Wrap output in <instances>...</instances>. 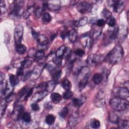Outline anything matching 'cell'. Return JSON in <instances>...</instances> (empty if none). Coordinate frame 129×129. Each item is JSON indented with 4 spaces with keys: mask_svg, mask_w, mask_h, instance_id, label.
Returning a JSON list of instances; mask_svg holds the SVG:
<instances>
[{
    "mask_svg": "<svg viewBox=\"0 0 129 129\" xmlns=\"http://www.w3.org/2000/svg\"><path fill=\"white\" fill-rule=\"evenodd\" d=\"M92 9V6L89 3L86 2H81L78 5V10L81 14H84L86 12L91 11Z\"/></svg>",
    "mask_w": 129,
    "mask_h": 129,
    "instance_id": "9",
    "label": "cell"
},
{
    "mask_svg": "<svg viewBox=\"0 0 129 129\" xmlns=\"http://www.w3.org/2000/svg\"><path fill=\"white\" fill-rule=\"evenodd\" d=\"M110 105L113 110L120 111L128 108V102L126 99L114 97L110 100Z\"/></svg>",
    "mask_w": 129,
    "mask_h": 129,
    "instance_id": "2",
    "label": "cell"
},
{
    "mask_svg": "<svg viewBox=\"0 0 129 129\" xmlns=\"http://www.w3.org/2000/svg\"><path fill=\"white\" fill-rule=\"evenodd\" d=\"M102 80L103 77L102 75L99 73H96L92 78V81L93 83L96 85L99 84L102 82Z\"/></svg>",
    "mask_w": 129,
    "mask_h": 129,
    "instance_id": "25",
    "label": "cell"
},
{
    "mask_svg": "<svg viewBox=\"0 0 129 129\" xmlns=\"http://www.w3.org/2000/svg\"><path fill=\"white\" fill-rule=\"evenodd\" d=\"M23 106L21 105H16L11 113V117L14 120H17L23 114Z\"/></svg>",
    "mask_w": 129,
    "mask_h": 129,
    "instance_id": "8",
    "label": "cell"
},
{
    "mask_svg": "<svg viewBox=\"0 0 129 129\" xmlns=\"http://www.w3.org/2000/svg\"><path fill=\"white\" fill-rule=\"evenodd\" d=\"M16 50L17 52L19 54H23L25 53L27 50L26 46L21 44L16 45Z\"/></svg>",
    "mask_w": 129,
    "mask_h": 129,
    "instance_id": "22",
    "label": "cell"
},
{
    "mask_svg": "<svg viewBox=\"0 0 129 129\" xmlns=\"http://www.w3.org/2000/svg\"><path fill=\"white\" fill-rule=\"evenodd\" d=\"M101 56L96 54H92L88 56L87 58V63L90 66H95L101 60Z\"/></svg>",
    "mask_w": 129,
    "mask_h": 129,
    "instance_id": "12",
    "label": "cell"
},
{
    "mask_svg": "<svg viewBox=\"0 0 129 129\" xmlns=\"http://www.w3.org/2000/svg\"><path fill=\"white\" fill-rule=\"evenodd\" d=\"M88 22V19L86 17H83L79 19V20L78 21H76L74 23V25L77 27H80V26H83L84 25H86L87 23Z\"/></svg>",
    "mask_w": 129,
    "mask_h": 129,
    "instance_id": "20",
    "label": "cell"
},
{
    "mask_svg": "<svg viewBox=\"0 0 129 129\" xmlns=\"http://www.w3.org/2000/svg\"><path fill=\"white\" fill-rule=\"evenodd\" d=\"M51 74L53 78V80L56 82L60 78L61 75V71L60 70L55 69Z\"/></svg>",
    "mask_w": 129,
    "mask_h": 129,
    "instance_id": "27",
    "label": "cell"
},
{
    "mask_svg": "<svg viewBox=\"0 0 129 129\" xmlns=\"http://www.w3.org/2000/svg\"><path fill=\"white\" fill-rule=\"evenodd\" d=\"M77 36H78L77 32L75 29H73L71 30H70L69 32L68 35L70 41L72 43L76 41L77 38Z\"/></svg>",
    "mask_w": 129,
    "mask_h": 129,
    "instance_id": "19",
    "label": "cell"
},
{
    "mask_svg": "<svg viewBox=\"0 0 129 129\" xmlns=\"http://www.w3.org/2000/svg\"><path fill=\"white\" fill-rule=\"evenodd\" d=\"M101 15L105 19H107V18L112 16V14L111 12L107 9H104L103 10L101 13Z\"/></svg>",
    "mask_w": 129,
    "mask_h": 129,
    "instance_id": "38",
    "label": "cell"
},
{
    "mask_svg": "<svg viewBox=\"0 0 129 129\" xmlns=\"http://www.w3.org/2000/svg\"><path fill=\"white\" fill-rule=\"evenodd\" d=\"M105 94L102 90H99L96 95L94 99V105L97 107H102L105 104Z\"/></svg>",
    "mask_w": 129,
    "mask_h": 129,
    "instance_id": "7",
    "label": "cell"
},
{
    "mask_svg": "<svg viewBox=\"0 0 129 129\" xmlns=\"http://www.w3.org/2000/svg\"><path fill=\"white\" fill-rule=\"evenodd\" d=\"M73 96V92L70 90H66L62 95V97L64 99L68 100L71 98Z\"/></svg>",
    "mask_w": 129,
    "mask_h": 129,
    "instance_id": "39",
    "label": "cell"
},
{
    "mask_svg": "<svg viewBox=\"0 0 129 129\" xmlns=\"http://www.w3.org/2000/svg\"><path fill=\"white\" fill-rule=\"evenodd\" d=\"M24 29L21 24L17 25L14 29V40L16 45L21 44Z\"/></svg>",
    "mask_w": 129,
    "mask_h": 129,
    "instance_id": "5",
    "label": "cell"
},
{
    "mask_svg": "<svg viewBox=\"0 0 129 129\" xmlns=\"http://www.w3.org/2000/svg\"><path fill=\"white\" fill-rule=\"evenodd\" d=\"M21 118L22 120L26 123H30L31 121V117L29 113L24 112L21 116Z\"/></svg>",
    "mask_w": 129,
    "mask_h": 129,
    "instance_id": "31",
    "label": "cell"
},
{
    "mask_svg": "<svg viewBox=\"0 0 129 129\" xmlns=\"http://www.w3.org/2000/svg\"><path fill=\"white\" fill-rule=\"evenodd\" d=\"M61 86L66 90H70L72 87L71 83L67 79H64L61 81Z\"/></svg>",
    "mask_w": 129,
    "mask_h": 129,
    "instance_id": "28",
    "label": "cell"
},
{
    "mask_svg": "<svg viewBox=\"0 0 129 129\" xmlns=\"http://www.w3.org/2000/svg\"><path fill=\"white\" fill-rule=\"evenodd\" d=\"M90 125L93 128H98L100 126V122L97 119L92 118L90 120Z\"/></svg>",
    "mask_w": 129,
    "mask_h": 129,
    "instance_id": "30",
    "label": "cell"
},
{
    "mask_svg": "<svg viewBox=\"0 0 129 129\" xmlns=\"http://www.w3.org/2000/svg\"><path fill=\"white\" fill-rule=\"evenodd\" d=\"M18 78L15 76L14 75H10V77H9V82H10V84L13 86L14 87V86H15L16 85H17L18 83Z\"/></svg>",
    "mask_w": 129,
    "mask_h": 129,
    "instance_id": "35",
    "label": "cell"
},
{
    "mask_svg": "<svg viewBox=\"0 0 129 129\" xmlns=\"http://www.w3.org/2000/svg\"><path fill=\"white\" fill-rule=\"evenodd\" d=\"M109 32L110 39L111 40H115L118 36V34L119 33V28L118 27H116Z\"/></svg>",
    "mask_w": 129,
    "mask_h": 129,
    "instance_id": "26",
    "label": "cell"
},
{
    "mask_svg": "<svg viewBox=\"0 0 129 129\" xmlns=\"http://www.w3.org/2000/svg\"><path fill=\"white\" fill-rule=\"evenodd\" d=\"M61 60H62V58L55 56L53 58L52 61L53 62L56 64V65H60L61 63Z\"/></svg>",
    "mask_w": 129,
    "mask_h": 129,
    "instance_id": "43",
    "label": "cell"
},
{
    "mask_svg": "<svg viewBox=\"0 0 129 129\" xmlns=\"http://www.w3.org/2000/svg\"><path fill=\"white\" fill-rule=\"evenodd\" d=\"M105 22L109 26L111 27H113L116 25V20L112 16L106 19Z\"/></svg>",
    "mask_w": 129,
    "mask_h": 129,
    "instance_id": "32",
    "label": "cell"
},
{
    "mask_svg": "<svg viewBox=\"0 0 129 129\" xmlns=\"http://www.w3.org/2000/svg\"><path fill=\"white\" fill-rule=\"evenodd\" d=\"M6 10V4L5 2L4 1H1V10L2 13H5Z\"/></svg>",
    "mask_w": 129,
    "mask_h": 129,
    "instance_id": "48",
    "label": "cell"
},
{
    "mask_svg": "<svg viewBox=\"0 0 129 129\" xmlns=\"http://www.w3.org/2000/svg\"><path fill=\"white\" fill-rule=\"evenodd\" d=\"M56 34L55 33H53V34L51 35V36H50V39H51V40L52 41V40L55 38V37H56Z\"/></svg>",
    "mask_w": 129,
    "mask_h": 129,
    "instance_id": "54",
    "label": "cell"
},
{
    "mask_svg": "<svg viewBox=\"0 0 129 129\" xmlns=\"http://www.w3.org/2000/svg\"><path fill=\"white\" fill-rule=\"evenodd\" d=\"M50 99L53 103L57 104L61 101L62 99V96L58 93H52L50 95Z\"/></svg>",
    "mask_w": 129,
    "mask_h": 129,
    "instance_id": "18",
    "label": "cell"
},
{
    "mask_svg": "<svg viewBox=\"0 0 129 129\" xmlns=\"http://www.w3.org/2000/svg\"><path fill=\"white\" fill-rule=\"evenodd\" d=\"M69 112V110L67 107H64L62 108V109L61 110V111L59 112V116L61 118H64L68 114Z\"/></svg>",
    "mask_w": 129,
    "mask_h": 129,
    "instance_id": "40",
    "label": "cell"
},
{
    "mask_svg": "<svg viewBox=\"0 0 129 129\" xmlns=\"http://www.w3.org/2000/svg\"><path fill=\"white\" fill-rule=\"evenodd\" d=\"M48 92L46 90L37 92L33 95L31 100L33 102H39L41 101L43 98H44L48 95Z\"/></svg>",
    "mask_w": 129,
    "mask_h": 129,
    "instance_id": "10",
    "label": "cell"
},
{
    "mask_svg": "<svg viewBox=\"0 0 129 129\" xmlns=\"http://www.w3.org/2000/svg\"><path fill=\"white\" fill-rule=\"evenodd\" d=\"M117 124H118V127L120 128L128 129L129 128V126H128L129 122H128V120L119 119Z\"/></svg>",
    "mask_w": 129,
    "mask_h": 129,
    "instance_id": "23",
    "label": "cell"
},
{
    "mask_svg": "<svg viewBox=\"0 0 129 129\" xmlns=\"http://www.w3.org/2000/svg\"><path fill=\"white\" fill-rule=\"evenodd\" d=\"M112 94L115 97L127 99L129 96L128 89L125 87H115L112 91Z\"/></svg>",
    "mask_w": 129,
    "mask_h": 129,
    "instance_id": "4",
    "label": "cell"
},
{
    "mask_svg": "<svg viewBox=\"0 0 129 129\" xmlns=\"http://www.w3.org/2000/svg\"><path fill=\"white\" fill-rule=\"evenodd\" d=\"M24 1H14L11 11L10 16L13 18H17L20 16L22 14V10L23 5Z\"/></svg>",
    "mask_w": 129,
    "mask_h": 129,
    "instance_id": "3",
    "label": "cell"
},
{
    "mask_svg": "<svg viewBox=\"0 0 129 129\" xmlns=\"http://www.w3.org/2000/svg\"><path fill=\"white\" fill-rule=\"evenodd\" d=\"M84 102L82 101V100L81 99H78L76 98H73L72 99V103L73 105L75 107H78L82 105Z\"/></svg>",
    "mask_w": 129,
    "mask_h": 129,
    "instance_id": "37",
    "label": "cell"
},
{
    "mask_svg": "<svg viewBox=\"0 0 129 129\" xmlns=\"http://www.w3.org/2000/svg\"><path fill=\"white\" fill-rule=\"evenodd\" d=\"M52 17L48 13H45L42 15V20L44 23H49L51 21Z\"/></svg>",
    "mask_w": 129,
    "mask_h": 129,
    "instance_id": "36",
    "label": "cell"
},
{
    "mask_svg": "<svg viewBox=\"0 0 129 129\" xmlns=\"http://www.w3.org/2000/svg\"><path fill=\"white\" fill-rule=\"evenodd\" d=\"M67 47L64 45H62L60 47H59L56 50L55 53V56L57 57L62 58L66 51Z\"/></svg>",
    "mask_w": 129,
    "mask_h": 129,
    "instance_id": "24",
    "label": "cell"
},
{
    "mask_svg": "<svg viewBox=\"0 0 129 129\" xmlns=\"http://www.w3.org/2000/svg\"><path fill=\"white\" fill-rule=\"evenodd\" d=\"M36 51L34 48H32L30 49L29 52V57H33L35 56V54L36 53Z\"/></svg>",
    "mask_w": 129,
    "mask_h": 129,
    "instance_id": "47",
    "label": "cell"
},
{
    "mask_svg": "<svg viewBox=\"0 0 129 129\" xmlns=\"http://www.w3.org/2000/svg\"><path fill=\"white\" fill-rule=\"evenodd\" d=\"M33 89L32 88H30V89H29V90L28 91V93H27L26 96L25 97L24 100H27V99L32 95V92H33Z\"/></svg>",
    "mask_w": 129,
    "mask_h": 129,
    "instance_id": "51",
    "label": "cell"
},
{
    "mask_svg": "<svg viewBox=\"0 0 129 129\" xmlns=\"http://www.w3.org/2000/svg\"><path fill=\"white\" fill-rule=\"evenodd\" d=\"M32 35L33 36V37H34L36 39V38L37 37V36L39 35V34L35 30H32Z\"/></svg>",
    "mask_w": 129,
    "mask_h": 129,
    "instance_id": "52",
    "label": "cell"
},
{
    "mask_svg": "<svg viewBox=\"0 0 129 129\" xmlns=\"http://www.w3.org/2000/svg\"><path fill=\"white\" fill-rule=\"evenodd\" d=\"M55 120V117L54 115L50 114L47 115L45 117V122L48 125H52L54 123Z\"/></svg>",
    "mask_w": 129,
    "mask_h": 129,
    "instance_id": "29",
    "label": "cell"
},
{
    "mask_svg": "<svg viewBox=\"0 0 129 129\" xmlns=\"http://www.w3.org/2000/svg\"><path fill=\"white\" fill-rule=\"evenodd\" d=\"M108 3L115 13H120L123 10L124 1H109Z\"/></svg>",
    "mask_w": 129,
    "mask_h": 129,
    "instance_id": "6",
    "label": "cell"
},
{
    "mask_svg": "<svg viewBox=\"0 0 129 129\" xmlns=\"http://www.w3.org/2000/svg\"><path fill=\"white\" fill-rule=\"evenodd\" d=\"M4 78H5V75L2 72H1L0 75V81L1 82L3 81L4 80Z\"/></svg>",
    "mask_w": 129,
    "mask_h": 129,
    "instance_id": "53",
    "label": "cell"
},
{
    "mask_svg": "<svg viewBox=\"0 0 129 129\" xmlns=\"http://www.w3.org/2000/svg\"><path fill=\"white\" fill-rule=\"evenodd\" d=\"M7 101L5 98H3L1 103V117H2L3 115L4 114V112L5 111L6 108L7 107Z\"/></svg>",
    "mask_w": 129,
    "mask_h": 129,
    "instance_id": "34",
    "label": "cell"
},
{
    "mask_svg": "<svg viewBox=\"0 0 129 129\" xmlns=\"http://www.w3.org/2000/svg\"><path fill=\"white\" fill-rule=\"evenodd\" d=\"M74 53L76 55L81 57L85 54V51L82 49H77Z\"/></svg>",
    "mask_w": 129,
    "mask_h": 129,
    "instance_id": "44",
    "label": "cell"
},
{
    "mask_svg": "<svg viewBox=\"0 0 129 129\" xmlns=\"http://www.w3.org/2000/svg\"><path fill=\"white\" fill-rule=\"evenodd\" d=\"M29 89H29V87L28 86H25L23 88H22V89L19 91L18 94L17 99L18 100H20L23 98L24 100L25 97L26 96Z\"/></svg>",
    "mask_w": 129,
    "mask_h": 129,
    "instance_id": "17",
    "label": "cell"
},
{
    "mask_svg": "<svg viewBox=\"0 0 129 129\" xmlns=\"http://www.w3.org/2000/svg\"><path fill=\"white\" fill-rule=\"evenodd\" d=\"M35 60L40 64H44L45 61V54L42 50L36 52L35 56Z\"/></svg>",
    "mask_w": 129,
    "mask_h": 129,
    "instance_id": "14",
    "label": "cell"
},
{
    "mask_svg": "<svg viewBox=\"0 0 129 129\" xmlns=\"http://www.w3.org/2000/svg\"><path fill=\"white\" fill-rule=\"evenodd\" d=\"M71 54V49H70V47H67L63 57H64L65 58H68L70 56Z\"/></svg>",
    "mask_w": 129,
    "mask_h": 129,
    "instance_id": "45",
    "label": "cell"
},
{
    "mask_svg": "<svg viewBox=\"0 0 129 129\" xmlns=\"http://www.w3.org/2000/svg\"><path fill=\"white\" fill-rule=\"evenodd\" d=\"M24 74V70L22 68H19L17 71V75L18 76H21Z\"/></svg>",
    "mask_w": 129,
    "mask_h": 129,
    "instance_id": "50",
    "label": "cell"
},
{
    "mask_svg": "<svg viewBox=\"0 0 129 129\" xmlns=\"http://www.w3.org/2000/svg\"><path fill=\"white\" fill-rule=\"evenodd\" d=\"M43 11H44L42 7H37L35 10V13L36 16L37 17H39L41 15Z\"/></svg>",
    "mask_w": 129,
    "mask_h": 129,
    "instance_id": "41",
    "label": "cell"
},
{
    "mask_svg": "<svg viewBox=\"0 0 129 129\" xmlns=\"http://www.w3.org/2000/svg\"><path fill=\"white\" fill-rule=\"evenodd\" d=\"M44 67L45 66H44V64H39L38 65L36 66L34 68V70L32 71V74L31 75L32 79L35 80L38 78L41 75V72Z\"/></svg>",
    "mask_w": 129,
    "mask_h": 129,
    "instance_id": "11",
    "label": "cell"
},
{
    "mask_svg": "<svg viewBox=\"0 0 129 129\" xmlns=\"http://www.w3.org/2000/svg\"><path fill=\"white\" fill-rule=\"evenodd\" d=\"M123 55L124 51L122 46L118 44L108 53L105 57V60L110 64H114L121 60Z\"/></svg>",
    "mask_w": 129,
    "mask_h": 129,
    "instance_id": "1",
    "label": "cell"
},
{
    "mask_svg": "<svg viewBox=\"0 0 129 129\" xmlns=\"http://www.w3.org/2000/svg\"><path fill=\"white\" fill-rule=\"evenodd\" d=\"M56 85V82L54 80L48 81L45 84V90L49 92H51L55 88Z\"/></svg>",
    "mask_w": 129,
    "mask_h": 129,
    "instance_id": "16",
    "label": "cell"
},
{
    "mask_svg": "<svg viewBox=\"0 0 129 129\" xmlns=\"http://www.w3.org/2000/svg\"><path fill=\"white\" fill-rule=\"evenodd\" d=\"M47 9L53 11H57L60 9V2L58 1H52L46 2Z\"/></svg>",
    "mask_w": 129,
    "mask_h": 129,
    "instance_id": "13",
    "label": "cell"
},
{
    "mask_svg": "<svg viewBox=\"0 0 129 129\" xmlns=\"http://www.w3.org/2000/svg\"><path fill=\"white\" fill-rule=\"evenodd\" d=\"M119 118L116 114L113 112H110L109 115V121L113 123H117L119 120Z\"/></svg>",
    "mask_w": 129,
    "mask_h": 129,
    "instance_id": "33",
    "label": "cell"
},
{
    "mask_svg": "<svg viewBox=\"0 0 129 129\" xmlns=\"http://www.w3.org/2000/svg\"><path fill=\"white\" fill-rule=\"evenodd\" d=\"M105 23H106L105 20H104L103 19H100L97 20L95 24L97 26H98L99 27H101L103 26Z\"/></svg>",
    "mask_w": 129,
    "mask_h": 129,
    "instance_id": "42",
    "label": "cell"
},
{
    "mask_svg": "<svg viewBox=\"0 0 129 129\" xmlns=\"http://www.w3.org/2000/svg\"><path fill=\"white\" fill-rule=\"evenodd\" d=\"M31 108L33 111H38L39 110V106L36 102H33L31 104Z\"/></svg>",
    "mask_w": 129,
    "mask_h": 129,
    "instance_id": "46",
    "label": "cell"
},
{
    "mask_svg": "<svg viewBox=\"0 0 129 129\" xmlns=\"http://www.w3.org/2000/svg\"><path fill=\"white\" fill-rule=\"evenodd\" d=\"M78 114L76 112H75L71 116L69 120V124L70 126H75L76 124L77 123L78 120Z\"/></svg>",
    "mask_w": 129,
    "mask_h": 129,
    "instance_id": "21",
    "label": "cell"
},
{
    "mask_svg": "<svg viewBox=\"0 0 129 129\" xmlns=\"http://www.w3.org/2000/svg\"><path fill=\"white\" fill-rule=\"evenodd\" d=\"M69 33V31H68L67 30H63L61 33V37L62 39H65L66 36H68Z\"/></svg>",
    "mask_w": 129,
    "mask_h": 129,
    "instance_id": "49",
    "label": "cell"
},
{
    "mask_svg": "<svg viewBox=\"0 0 129 129\" xmlns=\"http://www.w3.org/2000/svg\"><path fill=\"white\" fill-rule=\"evenodd\" d=\"M38 43L40 46H46L48 43V39L47 37L44 34H39L36 38Z\"/></svg>",
    "mask_w": 129,
    "mask_h": 129,
    "instance_id": "15",
    "label": "cell"
}]
</instances>
